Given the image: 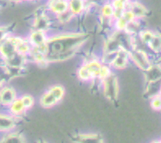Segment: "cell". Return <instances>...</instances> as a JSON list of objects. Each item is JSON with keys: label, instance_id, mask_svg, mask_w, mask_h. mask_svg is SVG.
Wrapping results in <instances>:
<instances>
[{"label": "cell", "instance_id": "cell-12", "mask_svg": "<svg viewBox=\"0 0 161 143\" xmlns=\"http://www.w3.org/2000/svg\"><path fill=\"white\" fill-rule=\"evenodd\" d=\"M59 102V101L57 100V98L50 89L43 92L39 99V103L43 108H52L58 104Z\"/></svg>", "mask_w": 161, "mask_h": 143}, {"label": "cell", "instance_id": "cell-5", "mask_svg": "<svg viewBox=\"0 0 161 143\" xmlns=\"http://www.w3.org/2000/svg\"><path fill=\"white\" fill-rule=\"evenodd\" d=\"M26 38L33 47L39 48L44 53L45 46L48 38V34L47 32L39 30H33Z\"/></svg>", "mask_w": 161, "mask_h": 143}, {"label": "cell", "instance_id": "cell-19", "mask_svg": "<svg viewBox=\"0 0 161 143\" xmlns=\"http://www.w3.org/2000/svg\"><path fill=\"white\" fill-rule=\"evenodd\" d=\"M114 15V8L110 3H106L101 8V16L106 20H112Z\"/></svg>", "mask_w": 161, "mask_h": 143}, {"label": "cell", "instance_id": "cell-14", "mask_svg": "<svg viewBox=\"0 0 161 143\" xmlns=\"http://www.w3.org/2000/svg\"><path fill=\"white\" fill-rule=\"evenodd\" d=\"M68 5L69 12L74 16L81 15L86 8L84 0H68Z\"/></svg>", "mask_w": 161, "mask_h": 143}, {"label": "cell", "instance_id": "cell-26", "mask_svg": "<svg viewBox=\"0 0 161 143\" xmlns=\"http://www.w3.org/2000/svg\"><path fill=\"white\" fill-rule=\"evenodd\" d=\"M84 1H86V0H84Z\"/></svg>", "mask_w": 161, "mask_h": 143}, {"label": "cell", "instance_id": "cell-4", "mask_svg": "<svg viewBox=\"0 0 161 143\" xmlns=\"http://www.w3.org/2000/svg\"><path fill=\"white\" fill-rule=\"evenodd\" d=\"M130 62L129 59V51L125 47H121L112 57L110 62V66L111 69H124L127 67Z\"/></svg>", "mask_w": 161, "mask_h": 143}, {"label": "cell", "instance_id": "cell-8", "mask_svg": "<svg viewBox=\"0 0 161 143\" xmlns=\"http://www.w3.org/2000/svg\"><path fill=\"white\" fill-rule=\"evenodd\" d=\"M48 8L56 16L63 14L69 11L68 0H49Z\"/></svg>", "mask_w": 161, "mask_h": 143}, {"label": "cell", "instance_id": "cell-15", "mask_svg": "<svg viewBox=\"0 0 161 143\" xmlns=\"http://www.w3.org/2000/svg\"><path fill=\"white\" fill-rule=\"evenodd\" d=\"M142 25L141 21L138 19H133L127 23L124 32L129 36H137L138 33L141 31Z\"/></svg>", "mask_w": 161, "mask_h": 143}, {"label": "cell", "instance_id": "cell-2", "mask_svg": "<svg viewBox=\"0 0 161 143\" xmlns=\"http://www.w3.org/2000/svg\"><path fill=\"white\" fill-rule=\"evenodd\" d=\"M129 59L143 72L147 70L155 63L153 61V55H151L147 50L141 47H134L129 50Z\"/></svg>", "mask_w": 161, "mask_h": 143}, {"label": "cell", "instance_id": "cell-13", "mask_svg": "<svg viewBox=\"0 0 161 143\" xmlns=\"http://www.w3.org/2000/svg\"><path fill=\"white\" fill-rule=\"evenodd\" d=\"M144 73H145L147 84L160 81V66L159 65V64L154 63Z\"/></svg>", "mask_w": 161, "mask_h": 143}, {"label": "cell", "instance_id": "cell-7", "mask_svg": "<svg viewBox=\"0 0 161 143\" xmlns=\"http://www.w3.org/2000/svg\"><path fill=\"white\" fill-rule=\"evenodd\" d=\"M16 117L12 114H0V132L8 133L12 131L16 126Z\"/></svg>", "mask_w": 161, "mask_h": 143}, {"label": "cell", "instance_id": "cell-11", "mask_svg": "<svg viewBox=\"0 0 161 143\" xmlns=\"http://www.w3.org/2000/svg\"><path fill=\"white\" fill-rule=\"evenodd\" d=\"M50 26H51V20L49 19L48 16L44 13H41L35 17L34 24H33V27H34L33 30H43L48 33Z\"/></svg>", "mask_w": 161, "mask_h": 143}, {"label": "cell", "instance_id": "cell-10", "mask_svg": "<svg viewBox=\"0 0 161 143\" xmlns=\"http://www.w3.org/2000/svg\"><path fill=\"white\" fill-rule=\"evenodd\" d=\"M8 110H9V114H12V116L16 117V118L22 117L27 111L24 104H23L22 101H21L20 97H18V96L9 105Z\"/></svg>", "mask_w": 161, "mask_h": 143}, {"label": "cell", "instance_id": "cell-3", "mask_svg": "<svg viewBox=\"0 0 161 143\" xmlns=\"http://www.w3.org/2000/svg\"><path fill=\"white\" fill-rule=\"evenodd\" d=\"M100 83L104 96L111 102L116 101L119 94V84L117 76L112 73L108 77L100 81Z\"/></svg>", "mask_w": 161, "mask_h": 143}, {"label": "cell", "instance_id": "cell-1", "mask_svg": "<svg viewBox=\"0 0 161 143\" xmlns=\"http://www.w3.org/2000/svg\"><path fill=\"white\" fill-rule=\"evenodd\" d=\"M88 39V34L62 32L48 35L44 48L47 63L63 61L71 58Z\"/></svg>", "mask_w": 161, "mask_h": 143}, {"label": "cell", "instance_id": "cell-16", "mask_svg": "<svg viewBox=\"0 0 161 143\" xmlns=\"http://www.w3.org/2000/svg\"><path fill=\"white\" fill-rule=\"evenodd\" d=\"M3 142H24L23 135L17 132H8L2 139Z\"/></svg>", "mask_w": 161, "mask_h": 143}, {"label": "cell", "instance_id": "cell-23", "mask_svg": "<svg viewBox=\"0 0 161 143\" xmlns=\"http://www.w3.org/2000/svg\"><path fill=\"white\" fill-rule=\"evenodd\" d=\"M8 35H9V34H8V30H7L5 27L0 26V43H1Z\"/></svg>", "mask_w": 161, "mask_h": 143}, {"label": "cell", "instance_id": "cell-22", "mask_svg": "<svg viewBox=\"0 0 161 143\" xmlns=\"http://www.w3.org/2000/svg\"><path fill=\"white\" fill-rule=\"evenodd\" d=\"M151 99V106L155 111H159L161 110V99H160V93L153 96Z\"/></svg>", "mask_w": 161, "mask_h": 143}, {"label": "cell", "instance_id": "cell-17", "mask_svg": "<svg viewBox=\"0 0 161 143\" xmlns=\"http://www.w3.org/2000/svg\"><path fill=\"white\" fill-rule=\"evenodd\" d=\"M147 47L154 54H159L160 52L161 48V40L160 35L159 33H156L153 39L150 42V43L147 46Z\"/></svg>", "mask_w": 161, "mask_h": 143}, {"label": "cell", "instance_id": "cell-6", "mask_svg": "<svg viewBox=\"0 0 161 143\" xmlns=\"http://www.w3.org/2000/svg\"><path fill=\"white\" fill-rule=\"evenodd\" d=\"M17 97L16 90L10 86H5L0 89V104L4 106L9 105Z\"/></svg>", "mask_w": 161, "mask_h": 143}, {"label": "cell", "instance_id": "cell-20", "mask_svg": "<svg viewBox=\"0 0 161 143\" xmlns=\"http://www.w3.org/2000/svg\"><path fill=\"white\" fill-rule=\"evenodd\" d=\"M80 141H100L101 137L96 133H88V134H80L77 137Z\"/></svg>", "mask_w": 161, "mask_h": 143}, {"label": "cell", "instance_id": "cell-9", "mask_svg": "<svg viewBox=\"0 0 161 143\" xmlns=\"http://www.w3.org/2000/svg\"><path fill=\"white\" fill-rule=\"evenodd\" d=\"M127 8L129 9L131 12H133L135 18L141 20L144 18L147 15V9L142 3H141L138 1H133L130 0L128 3H127Z\"/></svg>", "mask_w": 161, "mask_h": 143}, {"label": "cell", "instance_id": "cell-21", "mask_svg": "<svg viewBox=\"0 0 161 143\" xmlns=\"http://www.w3.org/2000/svg\"><path fill=\"white\" fill-rule=\"evenodd\" d=\"M21 101H22L23 104H24L25 107L28 111L29 110H31L32 108L34 105H35V98L34 96H32L31 95H29V94H25L23 96H20Z\"/></svg>", "mask_w": 161, "mask_h": 143}, {"label": "cell", "instance_id": "cell-18", "mask_svg": "<svg viewBox=\"0 0 161 143\" xmlns=\"http://www.w3.org/2000/svg\"><path fill=\"white\" fill-rule=\"evenodd\" d=\"M77 75L79 77L80 80L84 82H92V74L90 73V71L88 70V69L87 68L84 64L80 66L78 69V72H77Z\"/></svg>", "mask_w": 161, "mask_h": 143}, {"label": "cell", "instance_id": "cell-25", "mask_svg": "<svg viewBox=\"0 0 161 143\" xmlns=\"http://www.w3.org/2000/svg\"><path fill=\"white\" fill-rule=\"evenodd\" d=\"M12 2H20V1H22V0H11Z\"/></svg>", "mask_w": 161, "mask_h": 143}, {"label": "cell", "instance_id": "cell-24", "mask_svg": "<svg viewBox=\"0 0 161 143\" xmlns=\"http://www.w3.org/2000/svg\"><path fill=\"white\" fill-rule=\"evenodd\" d=\"M122 1H123V2H125V3H129L130 0H122Z\"/></svg>", "mask_w": 161, "mask_h": 143}]
</instances>
